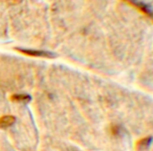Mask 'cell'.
<instances>
[{
	"label": "cell",
	"instance_id": "5",
	"mask_svg": "<svg viewBox=\"0 0 153 151\" xmlns=\"http://www.w3.org/2000/svg\"><path fill=\"white\" fill-rule=\"evenodd\" d=\"M70 151H78L76 149H72V150H70Z\"/></svg>",
	"mask_w": 153,
	"mask_h": 151
},
{
	"label": "cell",
	"instance_id": "2",
	"mask_svg": "<svg viewBox=\"0 0 153 151\" xmlns=\"http://www.w3.org/2000/svg\"><path fill=\"white\" fill-rule=\"evenodd\" d=\"M16 122V117L13 115H4L0 117V129H7Z\"/></svg>",
	"mask_w": 153,
	"mask_h": 151
},
{
	"label": "cell",
	"instance_id": "1",
	"mask_svg": "<svg viewBox=\"0 0 153 151\" xmlns=\"http://www.w3.org/2000/svg\"><path fill=\"white\" fill-rule=\"evenodd\" d=\"M18 52L25 54L26 56H31V57H37V58H56L57 55L55 53L46 51V50H29V49H20L16 48V49Z\"/></svg>",
	"mask_w": 153,
	"mask_h": 151
},
{
	"label": "cell",
	"instance_id": "3",
	"mask_svg": "<svg viewBox=\"0 0 153 151\" xmlns=\"http://www.w3.org/2000/svg\"><path fill=\"white\" fill-rule=\"evenodd\" d=\"M10 99L16 103L27 104V103L31 102L32 97H31V95H29L27 94H15V95H11Z\"/></svg>",
	"mask_w": 153,
	"mask_h": 151
},
{
	"label": "cell",
	"instance_id": "4",
	"mask_svg": "<svg viewBox=\"0 0 153 151\" xmlns=\"http://www.w3.org/2000/svg\"><path fill=\"white\" fill-rule=\"evenodd\" d=\"M151 139H152L151 138H145L140 140V142H139L138 144H139V146L141 147H147L150 144Z\"/></svg>",
	"mask_w": 153,
	"mask_h": 151
}]
</instances>
